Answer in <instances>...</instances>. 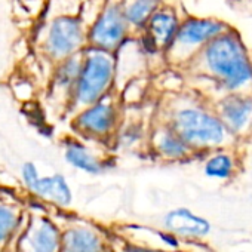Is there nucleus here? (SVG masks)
Masks as SVG:
<instances>
[{
  "mask_svg": "<svg viewBox=\"0 0 252 252\" xmlns=\"http://www.w3.org/2000/svg\"><path fill=\"white\" fill-rule=\"evenodd\" d=\"M160 237H162L166 243H169L171 246H177V245H178L177 239H175L171 233H168V234H166V233H160Z\"/></svg>",
  "mask_w": 252,
  "mask_h": 252,
  "instance_id": "20",
  "label": "nucleus"
},
{
  "mask_svg": "<svg viewBox=\"0 0 252 252\" xmlns=\"http://www.w3.org/2000/svg\"><path fill=\"white\" fill-rule=\"evenodd\" d=\"M65 160L71 166L92 175L101 174L104 169V162L101 158H98L88 146L80 141L71 140L65 144Z\"/></svg>",
  "mask_w": 252,
  "mask_h": 252,
  "instance_id": "15",
  "label": "nucleus"
},
{
  "mask_svg": "<svg viewBox=\"0 0 252 252\" xmlns=\"http://www.w3.org/2000/svg\"><path fill=\"white\" fill-rule=\"evenodd\" d=\"M88 29L76 15H60L51 21L43 39L45 55L58 64L60 61L82 52L88 46Z\"/></svg>",
  "mask_w": 252,
  "mask_h": 252,
  "instance_id": "7",
  "label": "nucleus"
},
{
  "mask_svg": "<svg viewBox=\"0 0 252 252\" xmlns=\"http://www.w3.org/2000/svg\"><path fill=\"white\" fill-rule=\"evenodd\" d=\"M165 227L183 236H205L211 230V224L205 218L186 208L168 212L165 217Z\"/></svg>",
  "mask_w": 252,
  "mask_h": 252,
  "instance_id": "14",
  "label": "nucleus"
},
{
  "mask_svg": "<svg viewBox=\"0 0 252 252\" xmlns=\"http://www.w3.org/2000/svg\"><path fill=\"white\" fill-rule=\"evenodd\" d=\"M236 171V160L231 152L225 147L212 150L203 165V172L209 178L215 180H228Z\"/></svg>",
  "mask_w": 252,
  "mask_h": 252,
  "instance_id": "18",
  "label": "nucleus"
},
{
  "mask_svg": "<svg viewBox=\"0 0 252 252\" xmlns=\"http://www.w3.org/2000/svg\"><path fill=\"white\" fill-rule=\"evenodd\" d=\"M228 29L227 23L212 17L189 15L183 18L174 42L165 52V61L183 70L212 39Z\"/></svg>",
  "mask_w": 252,
  "mask_h": 252,
  "instance_id": "4",
  "label": "nucleus"
},
{
  "mask_svg": "<svg viewBox=\"0 0 252 252\" xmlns=\"http://www.w3.org/2000/svg\"><path fill=\"white\" fill-rule=\"evenodd\" d=\"M129 252H162V251H155V249H143V248H131Z\"/></svg>",
  "mask_w": 252,
  "mask_h": 252,
  "instance_id": "21",
  "label": "nucleus"
},
{
  "mask_svg": "<svg viewBox=\"0 0 252 252\" xmlns=\"http://www.w3.org/2000/svg\"><path fill=\"white\" fill-rule=\"evenodd\" d=\"M163 3V0H125V17L131 26L132 33H143L149 20Z\"/></svg>",
  "mask_w": 252,
  "mask_h": 252,
  "instance_id": "16",
  "label": "nucleus"
},
{
  "mask_svg": "<svg viewBox=\"0 0 252 252\" xmlns=\"http://www.w3.org/2000/svg\"><path fill=\"white\" fill-rule=\"evenodd\" d=\"M23 178L26 186L37 196L63 206L71 203V190L63 175L40 177L33 163H26L23 166Z\"/></svg>",
  "mask_w": 252,
  "mask_h": 252,
  "instance_id": "10",
  "label": "nucleus"
},
{
  "mask_svg": "<svg viewBox=\"0 0 252 252\" xmlns=\"http://www.w3.org/2000/svg\"><path fill=\"white\" fill-rule=\"evenodd\" d=\"M63 237L48 220H40L23 239L24 252H60Z\"/></svg>",
  "mask_w": 252,
  "mask_h": 252,
  "instance_id": "13",
  "label": "nucleus"
},
{
  "mask_svg": "<svg viewBox=\"0 0 252 252\" xmlns=\"http://www.w3.org/2000/svg\"><path fill=\"white\" fill-rule=\"evenodd\" d=\"M18 224V212L9 206H0V242L5 240Z\"/></svg>",
  "mask_w": 252,
  "mask_h": 252,
  "instance_id": "19",
  "label": "nucleus"
},
{
  "mask_svg": "<svg viewBox=\"0 0 252 252\" xmlns=\"http://www.w3.org/2000/svg\"><path fill=\"white\" fill-rule=\"evenodd\" d=\"M122 96L117 89L73 116L71 128L80 137L107 143L114 140L122 126Z\"/></svg>",
  "mask_w": 252,
  "mask_h": 252,
  "instance_id": "5",
  "label": "nucleus"
},
{
  "mask_svg": "<svg viewBox=\"0 0 252 252\" xmlns=\"http://www.w3.org/2000/svg\"><path fill=\"white\" fill-rule=\"evenodd\" d=\"M60 252H102V245L95 233L77 227L68 230L63 236Z\"/></svg>",
  "mask_w": 252,
  "mask_h": 252,
  "instance_id": "17",
  "label": "nucleus"
},
{
  "mask_svg": "<svg viewBox=\"0 0 252 252\" xmlns=\"http://www.w3.org/2000/svg\"><path fill=\"white\" fill-rule=\"evenodd\" d=\"M183 70L222 94L252 92V58L233 27L212 39Z\"/></svg>",
  "mask_w": 252,
  "mask_h": 252,
  "instance_id": "1",
  "label": "nucleus"
},
{
  "mask_svg": "<svg viewBox=\"0 0 252 252\" xmlns=\"http://www.w3.org/2000/svg\"><path fill=\"white\" fill-rule=\"evenodd\" d=\"M125 0H104L88 29V46L116 52L134 33L125 17Z\"/></svg>",
  "mask_w": 252,
  "mask_h": 252,
  "instance_id": "6",
  "label": "nucleus"
},
{
  "mask_svg": "<svg viewBox=\"0 0 252 252\" xmlns=\"http://www.w3.org/2000/svg\"><path fill=\"white\" fill-rule=\"evenodd\" d=\"M149 143L158 158L166 160H184L191 158L194 150L174 131L171 125L160 120L149 134Z\"/></svg>",
  "mask_w": 252,
  "mask_h": 252,
  "instance_id": "11",
  "label": "nucleus"
},
{
  "mask_svg": "<svg viewBox=\"0 0 252 252\" xmlns=\"http://www.w3.org/2000/svg\"><path fill=\"white\" fill-rule=\"evenodd\" d=\"M82 63H83V51L60 61L55 67L52 86H51V96L55 98V101L63 102L67 107V111L80 74Z\"/></svg>",
  "mask_w": 252,
  "mask_h": 252,
  "instance_id": "12",
  "label": "nucleus"
},
{
  "mask_svg": "<svg viewBox=\"0 0 252 252\" xmlns=\"http://www.w3.org/2000/svg\"><path fill=\"white\" fill-rule=\"evenodd\" d=\"M163 122L172 126L194 153L227 147L236 140L217 114L212 102L208 104L196 96H175L165 107Z\"/></svg>",
  "mask_w": 252,
  "mask_h": 252,
  "instance_id": "2",
  "label": "nucleus"
},
{
  "mask_svg": "<svg viewBox=\"0 0 252 252\" xmlns=\"http://www.w3.org/2000/svg\"><path fill=\"white\" fill-rule=\"evenodd\" d=\"M181 20L177 9L163 3L149 20L143 33L138 34L146 54H162L165 58L166 49L178 33Z\"/></svg>",
  "mask_w": 252,
  "mask_h": 252,
  "instance_id": "8",
  "label": "nucleus"
},
{
  "mask_svg": "<svg viewBox=\"0 0 252 252\" xmlns=\"http://www.w3.org/2000/svg\"><path fill=\"white\" fill-rule=\"evenodd\" d=\"M212 107L234 138L252 128V92H227L212 101Z\"/></svg>",
  "mask_w": 252,
  "mask_h": 252,
  "instance_id": "9",
  "label": "nucleus"
},
{
  "mask_svg": "<svg viewBox=\"0 0 252 252\" xmlns=\"http://www.w3.org/2000/svg\"><path fill=\"white\" fill-rule=\"evenodd\" d=\"M116 74L114 52L86 46L83 49V63L68 111L76 114L113 92L116 89Z\"/></svg>",
  "mask_w": 252,
  "mask_h": 252,
  "instance_id": "3",
  "label": "nucleus"
}]
</instances>
